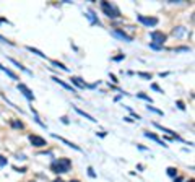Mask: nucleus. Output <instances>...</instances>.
Returning a JSON list of instances; mask_svg holds the SVG:
<instances>
[{
    "label": "nucleus",
    "instance_id": "nucleus-1",
    "mask_svg": "<svg viewBox=\"0 0 195 182\" xmlns=\"http://www.w3.org/2000/svg\"><path fill=\"white\" fill-rule=\"evenodd\" d=\"M70 168H72V161L67 159V158H59L50 164V171L55 174H65L70 171Z\"/></svg>",
    "mask_w": 195,
    "mask_h": 182
},
{
    "label": "nucleus",
    "instance_id": "nucleus-2",
    "mask_svg": "<svg viewBox=\"0 0 195 182\" xmlns=\"http://www.w3.org/2000/svg\"><path fill=\"white\" fill-rule=\"evenodd\" d=\"M101 8L106 13V17H109V18H119V15H120V11H119V8L114 5V3L101 2Z\"/></svg>",
    "mask_w": 195,
    "mask_h": 182
},
{
    "label": "nucleus",
    "instance_id": "nucleus-3",
    "mask_svg": "<svg viewBox=\"0 0 195 182\" xmlns=\"http://www.w3.org/2000/svg\"><path fill=\"white\" fill-rule=\"evenodd\" d=\"M150 38L153 39V44H154V46H158V47H161L163 44H164V41H166V34L163 33V31H151V33H150Z\"/></svg>",
    "mask_w": 195,
    "mask_h": 182
},
{
    "label": "nucleus",
    "instance_id": "nucleus-4",
    "mask_svg": "<svg viewBox=\"0 0 195 182\" xmlns=\"http://www.w3.org/2000/svg\"><path fill=\"white\" fill-rule=\"evenodd\" d=\"M28 138H29V141L33 143V147H36V148H42V147H46V145H47V141L42 138V137H39V135H29Z\"/></svg>",
    "mask_w": 195,
    "mask_h": 182
},
{
    "label": "nucleus",
    "instance_id": "nucleus-5",
    "mask_svg": "<svg viewBox=\"0 0 195 182\" xmlns=\"http://www.w3.org/2000/svg\"><path fill=\"white\" fill-rule=\"evenodd\" d=\"M18 90L23 93V96H25V98H26L28 101H34V94H33V91H31L25 83H18Z\"/></svg>",
    "mask_w": 195,
    "mask_h": 182
},
{
    "label": "nucleus",
    "instance_id": "nucleus-6",
    "mask_svg": "<svg viewBox=\"0 0 195 182\" xmlns=\"http://www.w3.org/2000/svg\"><path fill=\"white\" fill-rule=\"evenodd\" d=\"M137 20L142 23V25H145V26H156L158 25V18H148V17H143V15H138Z\"/></svg>",
    "mask_w": 195,
    "mask_h": 182
},
{
    "label": "nucleus",
    "instance_id": "nucleus-7",
    "mask_svg": "<svg viewBox=\"0 0 195 182\" xmlns=\"http://www.w3.org/2000/svg\"><path fill=\"white\" fill-rule=\"evenodd\" d=\"M112 36H115V38H119V39H124L127 42H132V36H129L127 33H124V31H120V29H114Z\"/></svg>",
    "mask_w": 195,
    "mask_h": 182
},
{
    "label": "nucleus",
    "instance_id": "nucleus-8",
    "mask_svg": "<svg viewBox=\"0 0 195 182\" xmlns=\"http://www.w3.org/2000/svg\"><path fill=\"white\" fill-rule=\"evenodd\" d=\"M52 137H54V138H59V140H60V141H63V143H65L67 147H70V148L77 150V151H81V150H80V147H77V145H75V143H72V141H69V140H65V138H63V137H59L57 133H52Z\"/></svg>",
    "mask_w": 195,
    "mask_h": 182
},
{
    "label": "nucleus",
    "instance_id": "nucleus-9",
    "mask_svg": "<svg viewBox=\"0 0 195 182\" xmlns=\"http://www.w3.org/2000/svg\"><path fill=\"white\" fill-rule=\"evenodd\" d=\"M143 135H145L146 138H150V140H154V141H156V143H160V145H163V147H168V145H166L164 141H163V140H161V138H160V137H158V135H154V133L145 132V133H143Z\"/></svg>",
    "mask_w": 195,
    "mask_h": 182
},
{
    "label": "nucleus",
    "instance_id": "nucleus-10",
    "mask_svg": "<svg viewBox=\"0 0 195 182\" xmlns=\"http://www.w3.org/2000/svg\"><path fill=\"white\" fill-rule=\"evenodd\" d=\"M52 80H54L55 83H59V85H60V86H63V88H65V90H69V91H72V93H75V90H73V88H72L69 83H65V82H63L62 78H59V76H52Z\"/></svg>",
    "mask_w": 195,
    "mask_h": 182
},
{
    "label": "nucleus",
    "instance_id": "nucleus-11",
    "mask_svg": "<svg viewBox=\"0 0 195 182\" xmlns=\"http://www.w3.org/2000/svg\"><path fill=\"white\" fill-rule=\"evenodd\" d=\"M154 125H156V127H158V128H160V130H161V132H166V133H169V135H171V137H172V138H177V140H179V137H177V135H176V133H174L172 130H169V128H166V127H163V125H160V124H154Z\"/></svg>",
    "mask_w": 195,
    "mask_h": 182
},
{
    "label": "nucleus",
    "instance_id": "nucleus-12",
    "mask_svg": "<svg viewBox=\"0 0 195 182\" xmlns=\"http://www.w3.org/2000/svg\"><path fill=\"white\" fill-rule=\"evenodd\" d=\"M75 111H77V112H78V114H80V116H83V117H85V119H88V120H91V122H96V119H94V117H93V116H90V114H86V112H85V111H81V109H78V107H75Z\"/></svg>",
    "mask_w": 195,
    "mask_h": 182
},
{
    "label": "nucleus",
    "instance_id": "nucleus-13",
    "mask_svg": "<svg viewBox=\"0 0 195 182\" xmlns=\"http://www.w3.org/2000/svg\"><path fill=\"white\" fill-rule=\"evenodd\" d=\"M0 68H2V70L5 72V73L8 75L10 78H13V80H18V75H17V73H13V72H11L10 68H7V67H2V65H0Z\"/></svg>",
    "mask_w": 195,
    "mask_h": 182
},
{
    "label": "nucleus",
    "instance_id": "nucleus-14",
    "mask_svg": "<svg viewBox=\"0 0 195 182\" xmlns=\"http://www.w3.org/2000/svg\"><path fill=\"white\" fill-rule=\"evenodd\" d=\"M10 62H11V63H15V65H17V67L20 68V70H23V72H25V73L31 75V72L28 70V68H25V67H23V65H21V63H20V62H17V60H15V59H10Z\"/></svg>",
    "mask_w": 195,
    "mask_h": 182
},
{
    "label": "nucleus",
    "instance_id": "nucleus-15",
    "mask_svg": "<svg viewBox=\"0 0 195 182\" xmlns=\"http://www.w3.org/2000/svg\"><path fill=\"white\" fill-rule=\"evenodd\" d=\"M26 49H28V51H29V52H33V54H36V55H39V57H42V59H46V54H42V52H41V51H39V49H34V47H31V46H28V47H26Z\"/></svg>",
    "mask_w": 195,
    "mask_h": 182
},
{
    "label": "nucleus",
    "instance_id": "nucleus-16",
    "mask_svg": "<svg viewBox=\"0 0 195 182\" xmlns=\"http://www.w3.org/2000/svg\"><path fill=\"white\" fill-rule=\"evenodd\" d=\"M185 33H187L185 28H182V26H179V28H176V29L172 31V34H174V36H177V38H179V36H184Z\"/></svg>",
    "mask_w": 195,
    "mask_h": 182
},
{
    "label": "nucleus",
    "instance_id": "nucleus-17",
    "mask_svg": "<svg viewBox=\"0 0 195 182\" xmlns=\"http://www.w3.org/2000/svg\"><path fill=\"white\" fill-rule=\"evenodd\" d=\"M50 63H52L54 67H57V68H62L63 72H69V67H65V65H63V63L57 62V60H50Z\"/></svg>",
    "mask_w": 195,
    "mask_h": 182
},
{
    "label": "nucleus",
    "instance_id": "nucleus-18",
    "mask_svg": "<svg viewBox=\"0 0 195 182\" xmlns=\"http://www.w3.org/2000/svg\"><path fill=\"white\" fill-rule=\"evenodd\" d=\"M72 82L77 85L78 88H85V86H86V83H85V82H81V78H72Z\"/></svg>",
    "mask_w": 195,
    "mask_h": 182
},
{
    "label": "nucleus",
    "instance_id": "nucleus-19",
    "mask_svg": "<svg viewBox=\"0 0 195 182\" xmlns=\"http://www.w3.org/2000/svg\"><path fill=\"white\" fill-rule=\"evenodd\" d=\"M168 176L169 177H176L177 176V169L176 168H168Z\"/></svg>",
    "mask_w": 195,
    "mask_h": 182
},
{
    "label": "nucleus",
    "instance_id": "nucleus-20",
    "mask_svg": "<svg viewBox=\"0 0 195 182\" xmlns=\"http://www.w3.org/2000/svg\"><path fill=\"white\" fill-rule=\"evenodd\" d=\"M137 98H142V99H145V101H148V103L151 104V103H153V101H151V98H148V96H146V94H143V93H138V94H137Z\"/></svg>",
    "mask_w": 195,
    "mask_h": 182
},
{
    "label": "nucleus",
    "instance_id": "nucleus-21",
    "mask_svg": "<svg viewBox=\"0 0 195 182\" xmlns=\"http://www.w3.org/2000/svg\"><path fill=\"white\" fill-rule=\"evenodd\" d=\"M138 76L146 78V80H151V73H145V72H138Z\"/></svg>",
    "mask_w": 195,
    "mask_h": 182
},
{
    "label": "nucleus",
    "instance_id": "nucleus-22",
    "mask_svg": "<svg viewBox=\"0 0 195 182\" xmlns=\"http://www.w3.org/2000/svg\"><path fill=\"white\" fill-rule=\"evenodd\" d=\"M7 163H8V161H7V158L0 155V168H3V166H7Z\"/></svg>",
    "mask_w": 195,
    "mask_h": 182
},
{
    "label": "nucleus",
    "instance_id": "nucleus-23",
    "mask_svg": "<svg viewBox=\"0 0 195 182\" xmlns=\"http://www.w3.org/2000/svg\"><path fill=\"white\" fill-rule=\"evenodd\" d=\"M148 111H151V112H156V114L163 116V111H158V109H156V107H153V106H148Z\"/></svg>",
    "mask_w": 195,
    "mask_h": 182
},
{
    "label": "nucleus",
    "instance_id": "nucleus-24",
    "mask_svg": "<svg viewBox=\"0 0 195 182\" xmlns=\"http://www.w3.org/2000/svg\"><path fill=\"white\" fill-rule=\"evenodd\" d=\"M0 42H3V44H10V46H13V42L8 41L7 38H3V36H0Z\"/></svg>",
    "mask_w": 195,
    "mask_h": 182
},
{
    "label": "nucleus",
    "instance_id": "nucleus-25",
    "mask_svg": "<svg viewBox=\"0 0 195 182\" xmlns=\"http://www.w3.org/2000/svg\"><path fill=\"white\" fill-rule=\"evenodd\" d=\"M11 125H13V127H17V128H23V124L21 122H17V120H11Z\"/></svg>",
    "mask_w": 195,
    "mask_h": 182
},
{
    "label": "nucleus",
    "instance_id": "nucleus-26",
    "mask_svg": "<svg viewBox=\"0 0 195 182\" xmlns=\"http://www.w3.org/2000/svg\"><path fill=\"white\" fill-rule=\"evenodd\" d=\"M151 88H153V90H154V91H158V93H163V90H161V88H160V86H158V85H156V83H153V85H151Z\"/></svg>",
    "mask_w": 195,
    "mask_h": 182
},
{
    "label": "nucleus",
    "instance_id": "nucleus-27",
    "mask_svg": "<svg viewBox=\"0 0 195 182\" xmlns=\"http://www.w3.org/2000/svg\"><path fill=\"white\" fill-rule=\"evenodd\" d=\"M88 174H90V177H96V174H94L93 168H88Z\"/></svg>",
    "mask_w": 195,
    "mask_h": 182
},
{
    "label": "nucleus",
    "instance_id": "nucleus-28",
    "mask_svg": "<svg viewBox=\"0 0 195 182\" xmlns=\"http://www.w3.org/2000/svg\"><path fill=\"white\" fill-rule=\"evenodd\" d=\"M177 107H179V109H182V111L185 109V106H184V103H182V101H177Z\"/></svg>",
    "mask_w": 195,
    "mask_h": 182
},
{
    "label": "nucleus",
    "instance_id": "nucleus-29",
    "mask_svg": "<svg viewBox=\"0 0 195 182\" xmlns=\"http://www.w3.org/2000/svg\"><path fill=\"white\" fill-rule=\"evenodd\" d=\"M181 51H189V47H177L176 52H181Z\"/></svg>",
    "mask_w": 195,
    "mask_h": 182
},
{
    "label": "nucleus",
    "instance_id": "nucleus-30",
    "mask_svg": "<svg viewBox=\"0 0 195 182\" xmlns=\"http://www.w3.org/2000/svg\"><path fill=\"white\" fill-rule=\"evenodd\" d=\"M122 59H124V54L119 55V57H114V60H117V62H119V60H122Z\"/></svg>",
    "mask_w": 195,
    "mask_h": 182
},
{
    "label": "nucleus",
    "instance_id": "nucleus-31",
    "mask_svg": "<svg viewBox=\"0 0 195 182\" xmlns=\"http://www.w3.org/2000/svg\"><path fill=\"white\" fill-rule=\"evenodd\" d=\"M54 182H63V180H62V179H55Z\"/></svg>",
    "mask_w": 195,
    "mask_h": 182
},
{
    "label": "nucleus",
    "instance_id": "nucleus-32",
    "mask_svg": "<svg viewBox=\"0 0 195 182\" xmlns=\"http://www.w3.org/2000/svg\"><path fill=\"white\" fill-rule=\"evenodd\" d=\"M189 182H193V179H190V180H189Z\"/></svg>",
    "mask_w": 195,
    "mask_h": 182
},
{
    "label": "nucleus",
    "instance_id": "nucleus-33",
    "mask_svg": "<svg viewBox=\"0 0 195 182\" xmlns=\"http://www.w3.org/2000/svg\"><path fill=\"white\" fill-rule=\"evenodd\" d=\"M70 182H78V180H70Z\"/></svg>",
    "mask_w": 195,
    "mask_h": 182
},
{
    "label": "nucleus",
    "instance_id": "nucleus-34",
    "mask_svg": "<svg viewBox=\"0 0 195 182\" xmlns=\"http://www.w3.org/2000/svg\"><path fill=\"white\" fill-rule=\"evenodd\" d=\"M29 182H34V180H29Z\"/></svg>",
    "mask_w": 195,
    "mask_h": 182
}]
</instances>
